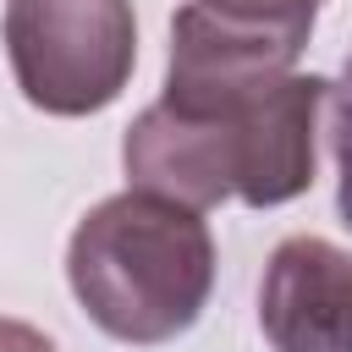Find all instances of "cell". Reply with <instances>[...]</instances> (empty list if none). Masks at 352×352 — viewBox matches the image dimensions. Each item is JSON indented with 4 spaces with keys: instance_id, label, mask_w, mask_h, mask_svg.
Here are the masks:
<instances>
[{
    "instance_id": "obj_1",
    "label": "cell",
    "mask_w": 352,
    "mask_h": 352,
    "mask_svg": "<svg viewBox=\"0 0 352 352\" xmlns=\"http://www.w3.org/2000/svg\"><path fill=\"white\" fill-rule=\"evenodd\" d=\"M324 99L330 82L314 72H292L226 110H176L154 99L126 126V182L198 214L226 198H242L253 209L292 204L314 187V138Z\"/></svg>"
},
{
    "instance_id": "obj_2",
    "label": "cell",
    "mask_w": 352,
    "mask_h": 352,
    "mask_svg": "<svg viewBox=\"0 0 352 352\" xmlns=\"http://www.w3.org/2000/svg\"><path fill=\"white\" fill-rule=\"evenodd\" d=\"M66 280L104 336L126 346H160L192 330L209 308L214 236L198 209L126 187L77 220Z\"/></svg>"
},
{
    "instance_id": "obj_3",
    "label": "cell",
    "mask_w": 352,
    "mask_h": 352,
    "mask_svg": "<svg viewBox=\"0 0 352 352\" xmlns=\"http://www.w3.org/2000/svg\"><path fill=\"white\" fill-rule=\"evenodd\" d=\"M0 38L16 88L44 116H94L138 66L132 0H6Z\"/></svg>"
},
{
    "instance_id": "obj_4",
    "label": "cell",
    "mask_w": 352,
    "mask_h": 352,
    "mask_svg": "<svg viewBox=\"0 0 352 352\" xmlns=\"http://www.w3.org/2000/svg\"><path fill=\"white\" fill-rule=\"evenodd\" d=\"M319 0H187L170 16L165 104L226 110L292 77Z\"/></svg>"
},
{
    "instance_id": "obj_5",
    "label": "cell",
    "mask_w": 352,
    "mask_h": 352,
    "mask_svg": "<svg viewBox=\"0 0 352 352\" xmlns=\"http://www.w3.org/2000/svg\"><path fill=\"white\" fill-rule=\"evenodd\" d=\"M258 324L275 352H352V253L286 236L258 280Z\"/></svg>"
},
{
    "instance_id": "obj_6",
    "label": "cell",
    "mask_w": 352,
    "mask_h": 352,
    "mask_svg": "<svg viewBox=\"0 0 352 352\" xmlns=\"http://www.w3.org/2000/svg\"><path fill=\"white\" fill-rule=\"evenodd\" d=\"M336 94V121H330V143H336V209L352 231V55L341 66V82L330 88Z\"/></svg>"
},
{
    "instance_id": "obj_7",
    "label": "cell",
    "mask_w": 352,
    "mask_h": 352,
    "mask_svg": "<svg viewBox=\"0 0 352 352\" xmlns=\"http://www.w3.org/2000/svg\"><path fill=\"white\" fill-rule=\"evenodd\" d=\"M0 352H55V341L22 319H0Z\"/></svg>"
}]
</instances>
